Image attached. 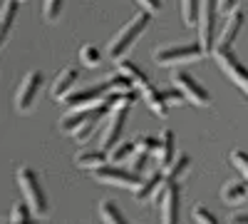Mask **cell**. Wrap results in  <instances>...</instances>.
<instances>
[{"label":"cell","instance_id":"4","mask_svg":"<svg viewBox=\"0 0 248 224\" xmlns=\"http://www.w3.org/2000/svg\"><path fill=\"white\" fill-rule=\"evenodd\" d=\"M216 15H218V0H201V15H199V43L203 52L211 55L216 45Z\"/></svg>","mask_w":248,"mask_h":224},{"label":"cell","instance_id":"11","mask_svg":"<svg viewBox=\"0 0 248 224\" xmlns=\"http://www.w3.org/2000/svg\"><path fill=\"white\" fill-rule=\"evenodd\" d=\"M127 115H129L127 105L112 107L107 130H105V135H102V150H105V152H112L119 145V137H122V130H124V122H127Z\"/></svg>","mask_w":248,"mask_h":224},{"label":"cell","instance_id":"9","mask_svg":"<svg viewBox=\"0 0 248 224\" xmlns=\"http://www.w3.org/2000/svg\"><path fill=\"white\" fill-rule=\"evenodd\" d=\"M40 90H43V72H28L23 77V83L17 85V92H15V110L17 112H30L35 100L40 95Z\"/></svg>","mask_w":248,"mask_h":224},{"label":"cell","instance_id":"26","mask_svg":"<svg viewBox=\"0 0 248 224\" xmlns=\"http://www.w3.org/2000/svg\"><path fill=\"white\" fill-rule=\"evenodd\" d=\"M107 83H109L112 92H117V90H134V87H137V83H134V80H132L129 75H124L122 70L112 72V75L107 77Z\"/></svg>","mask_w":248,"mask_h":224},{"label":"cell","instance_id":"17","mask_svg":"<svg viewBox=\"0 0 248 224\" xmlns=\"http://www.w3.org/2000/svg\"><path fill=\"white\" fill-rule=\"evenodd\" d=\"M221 199L229 207H238L248 199V179L246 182H226L221 190Z\"/></svg>","mask_w":248,"mask_h":224},{"label":"cell","instance_id":"22","mask_svg":"<svg viewBox=\"0 0 248 224\" xmlns=\"http://www.w3.org/2000/svg\"><path fill=\"white\" fill-rule=\"evenodd\" d=\"M117 70H122L124 75H129L132 80H134V83H137V87L139 90H144V87H149V75L147 72H144V70H139L134 63H129V60H124V57H119L117 60Z\"/></svg>","mask_w":248,"mask_h":224},{"label":"cell","instance_id":"32","mask_svg":"<svg viewBox=\"0 0 248 224\" xmlns=\"http://www.w3.org/2000/svg\"><path fill=\"white\" fill-rule=\"evenodd\" d=\"M60 10H62V0H45V10H43V15H45L47 23H55V20L60 17Z\"/></svg>","mask_w":248,"mask_h":224},{"label":"cell","instance_id":"18","mask_svg":"<svg viewBox=\"0 0 248 224\" xmlns=\"http://www.w3.org/2000/svg\"><path fill=\"white\" fill-rule=\"evenodd\" d=\"M161 219L167 224L179 219V187H176V182H169L167 197H164V202H161Z\"/></svg>","mask_w":248,"mask_h":224},{"label":"cell","instance_id":"36","mask_svg":"<svg viewBox=\"0 0 248 224\" xmlns=\"http://www.w3.org/2000/svg\"><path fill=\"white\" fill-rule=\"evenodd\" d=\"M137 3H139V8H141V10H149V13H156V10H159V5H161L159 0H137Z\"/></svg>","mask_w":248,"mask_h":224},{"label":"cell","instance_id":"34","mask_svg":"<svg viewBox=\"0 0 248 224\" xmlns=\"http://www.w3.org/2000/svg\"><path fill=\"white\" fill-rule=\"evenodd\" d=\"M191 217H194L196 222H203V224H214V222H216L214 212H209V209H206V207H194Z\"/></svg>","mask_w":248,"mask_h":224},{"label":"cell","instance_id":"10","mask_svg":"<svg viewBox=\"0 0 248 224\" xmlns=\"http://www.w3.org/2000/svg\"><path fill=\"white\" fill-rule=\"evenodd\" d=\"M109 92H112V87H109V83L105 80V83H99L94 87H85V90H79V92H70L65 97V105L67 107H92V105L105 103Z\"/></svg>","mask_w":248,"mask_h":224},{"label":"cell","instance_id":"28","mask_svg":"<svg viewBox=\"0 0 248 224\" xmlns=\"http://www.w3.org/2000/svg\"><path fill=\"white\" fill-rule=\"evenodd\" d=\"M79 63L85 65V68H97L102 63V55H99V50L94 45H85V48L79 50Z\"/></svg>","mask_w":248,"mask_h":224},{"label":"cell","instance_id":"8","mask_svg":"<svg viewBox=\"0 0 248 224\" xmlns=\"http://www.w3.org/2000/svg\"><path fill=\"white\" fill-rule=\"evenodd\" d=\"M214 57H216V63H218V68L229 75V80L231 83L248 97V70L238 63V57L231 52V50H214L211 52Z\"/></svg>","mask_w":248,"mask_h":224},{"label":"cell","instance_id":"16","mask_svg":"<svg viewBox=\"0 0 248 224\" xmlns=\"http://www.w3.org/2000/svg\"><path fill=\"white\" fill-rule=\"evenodd\" d=\"M75 83H77V70L75 68H65L62 72H57V77L52 80V90H50L52 97L55 100H65L72 92Z\"/></svg>","mask_w":248,"mask_h":224},{"label":"cell","instance_id":"29","mask_svg":"<svg viewBox=\"0 0 248 224\" xmlns=\"http://www.w3.org/2000/svg\"><path fill=\"white\" fill-rule=\"evenodd\" d=\"M99 219H102V222H124V214L119 212V207L112 205V202H102Z\"/></svg>","mask_w":248,"mask_h":224},{"label":"cell","instance_id":"24","mask_svg":"<svg viewBox=\"0 0 248 224\" xmlns=\"http://www.w3.org/2000/svg\"><path fill=\"white\" fill-rule=\"evenodd\" d=\"M137 152V142H122V145H117L112 152H109V162H117V165H122V162H129L132 155Z\"/></svg>","mask_w":248,"mask_h":224},{"label":"cell","instance_id":"13","mask_svg":"<svg viewBox=\"0 0 248 224\" xmlns=\"http://www.w3.org/2000/svg\"><path fill=\"white\" fill-rule=\"evenodd\" d=\"M167 182V174H164V170H154L147 179L141 182V185L134 190V197H137V202L139 205H147V202H154V194L161 190V185Z\"/></svg>","mask_w":248,"mask_h":224},{"label":"cell","instance_id":"19","mask_svg":"<svg viewBox=\"0 0 248 224\" xmlns=\"http://www.w3.org/2000/svg\"><path fill=\"white\" fill-rule=\"evenodd\" d=\"M17 3L20 0H3V10H0V45H5L10 37L13 20L17 15Z\"/></svg>","mask_w":248,"mask_h":224},{"label":"cell","instance_id":"3","mask_svg":"<svg viewBox=\"0 0 248 224\" xmlns=\"http://www.w3.org/2000/svg\"><path fill=\"white\" fill-rule=\"evenodd\" d=\"M206 55L201 43H186V45H169V48H159L154 50V60L164 68H171V65H184V63H191V60Z\"/></svg>","mask_w":248,"mask_h":224},{"label":"cell","instance_id":"30","mask_svg":"<svg viewBox=\"0 0 248 224\" xmlns=\"http://www.w3.org/2000/svg\"><path fill=\"white\" fill-rule=\"evenodd\" d=\"M231 165L248 179V152H241V150H233L231 152Z\"/></svg>","mask_w":248,"mask_h":224},{"label":"cell","instance_id":"21","mask_svg":"<svg viewBox=\"0 0 248 224\" xmlns=\"http://www.w3.org/2000/svg\"><path fill=\"white\" fill-rule=\"evenodd\" d=\"M189 167H191V157L186 155V152H179L176 157H174V162L164 170V174H167V179L169 182H181L184 179V174L189 172Z\"/></svg>","mask_w":248,"mask_h":224},{"label":"cell","instance_id":"31","mask_svg":"<svg viewBox=\"0 0 248 224\" xmlns=\"http://www.w3.org/2000/svg\"><path fill=\"white\" fill-rule=\"evenodd\" d=\"M149 157H154L152 152H147V150H137L134 155H132V159H129V165H132V170L134 172H141L144 167H147V162H149Z\"/></svg>","mask_w":248,"mask_h":224},{"label":"cell","instance_id":"37","mask_svg":"<svg viewBox=\"0 0 248 224\" xmlns=\"http://www.w3.org/2000/svg\"><path fill=\"white\" fill-rule=\"evenodd\" d=\"M231 222H248V212H238V214H233Z\"/></svg>","mask_w":248,"mask_h":224},{"label":"cell","instance_id":"2","mask_svg":"<svg viewBox=\"0 0 248 224\" xmlns=\"http://www.w3.org/2000/svg\"><path fill=\"white\" fill-rule=\"evenodd\" d=\"M15 179H17L20 190H23L25 199L30 202V207L35 209V214H37V217H47V212H50L47 197H45V192H43V185H40L37 174H35L30 167H17Z\"/></svg>","mask_w":248,"mask_h":224},{"label":"cell","instance_id":"7","mask_svg":"<svg viewBox=\"0 0 248 224\" xmlns=\"http://www.w3.org/2000/svg\"><path fill=\"white\" fill-rule=\"evenodd\" d=\"M171 83H174V87H179V90L186 95V100H189V103H194V105H199V107H209V105H211L209 90H206L201 83H196L194 75L184 72V70H176V72L171 75Z\"/></svg>","mask_w":248,"mask_h":224},{"label":"cell","instance_id":"35","mask_svg":"<svg viewBox=\"0 0 248 224\" xmlns=\"http://www.w3.org/2000/svg\"><path fill=\"white\" fill-rule=\"evenodd\" d=\"M238 8V0H218V13L221 15H231Z\"/></svg>","mask_w":248,"mask_h":224},{"label":"cell","instance_id":"15","mask_svg":"<svg viewBox=\"0 0 248 224\" xmlns=\"http://www.w3.org/2000/svg\"><path fill=\"white\" fill-rule=\"evenodd\" d=\"M99 105H102V103H99ZM94 110H97V105H92V107H70V112L60 120V130L65 132V135H75V132L94 115Z\"/></svg>","mask_w":248,"mask_h":224},{"label":"cell","instance_id":"23","mask_svg":"<svg viewBox=\"0 0 248 224\" xmlns=\"http://www.w3.org/2000/svg\"><path fill=\"white\" fill-rule=\"evenodd\" d=\"M199 15H201V3L199 0H181V17H184V23L194 28L199 25Z\"/></svg>","mask_w":248,"mask_h":224},{"label":"cell","instance_id":"20","mask_svg":"<svg viewBox=\"0 0 248 224\" xmlns=\"http://www.w3.org/2000/svg\"><path fill=\"white\" fill-rule=\"evenodd\" d=\"M107 159H109V152L105 150H92V152H79L75 157V165L77 167H85V170H97L102 165H107Z\"/></svg>","mask_w":248,"mask_h":224},{"label":"cell","instance_id":"27","mask_svg":"<svg viewBox=\"0 0 248 224\" xmlns=\"http://www.w3.org/2000/svg\"><path fill=\"white\" fill-rule=\"evenodd\" d=\"M35 214V209L30 207V202H15L10 209V222H30V217Z\"/></svg>","mask_w":248,"mask_h":224},{"label":"cell","instance_id":"5","mask_svg":"<svg viewBox=\"0 0 248 224\" xmlns=\"http://www.w3.org/2000/svg\"><path fill=\"white\" fill-rule=\"evenodd\" d=\"M141 100L149 105V110L152 112H156L159 117H167L169 115V107L171 105H181L184 100H186V95L176 87V90H156V87H144L141 90Z\"/></svg>","mask_w":248,"mask_h":224},{"label":"cell","instance_id":"12","mask_svg":"<svg viewBox=\"0 0 248 224\" xmlns=\"http://www.w3.org/2000/svg\"><path fill=\"white\" fill-rule=\"evenodd\" d=\"M243 20H246V15H243V13L236 8V10L229 15V23H226L223 33L216 37V45H214V50H231V48H233L236 37H238V33H241V28H243Z\"/></svg>","mask_w":248,"mask_h":224},{"label":"cell","instance_id":"6","mask_svg":"<svg viewBox=\"0 0 248 224\" xmlns=\"http://www.w3.org/2000/svg\"><path fill=\"white\" fill-rule=\"evenodd\" d=\"M94 179L99 185H112V187H127V190H137L141 185V177L134 170H122L117 165H102L94 170Z\"/></svg>","mask_w":248,"mask_h":224},{"label":"cell","instance_id":"25","mask_svg":"<svg viewBox=\"0 0 248 224\" xmlns=\"http://www.w3.org/2000/svg\"><path fill=\"white\" fill-rule=\"evenodd\" d=\"M137 100H139V95H137L134 90H117V92H109V95H107V103H109L112 107H119V105L132 107Z\"/></svg>","mask_w":248,"mask_h":224},{"label":"cell","instance_id":"14","mask_svg":"<svg viewBox=\"0 0 248 224\" xmlns=\"http://www.w3.org/2000/svg\"><path fill=\"white\" fill-rule=\"evenodd\" d=\"M176 157V145H174V132L171 130H161L159 135V145L154 150V159L159 170H167Z\"/></svg>","mask_w":248,"mask_h":224},{"label":"cell","instance_id":"1","mask_svg":"<svg viewBox=\"0 0 248 224\" xmlns=\"http://www.w3.org/2000/svg\"><path fill=\"white\" fill-rule=\"evenodd\" d=\"M149 20H152V13H149V10H139V13L129 20V23L119 30V35L109 43V50H107L109 60H114V63H117L119 57L127 55V52L132 50V45L139 40V35L149 28Z\"/></svg>","mask_w":248,"mask_h":224},{"label":"cell","instance_id":"33","mask_svg":"<svg viewBox=\"0 0 248 224\" xmlns=\"http://www.w3.org/2000/svg\"><path fill=\"white\" fill-rule=\"evenodd\" d=\"M134 142H137V150H147V152H152V155H154V150H156V145H159V137L141 135V137H137Z\"/></svg>","mask_w":248,"mask_h":224}]
</instances>
